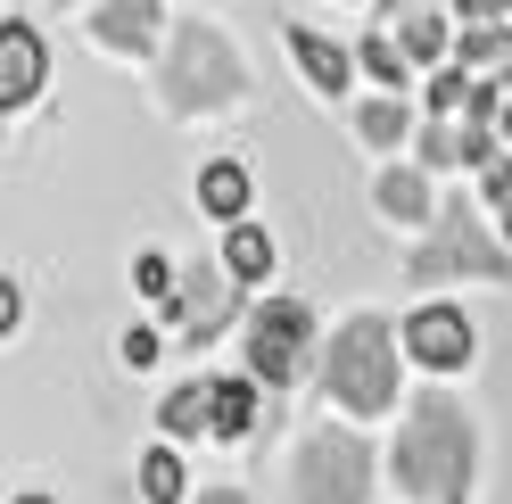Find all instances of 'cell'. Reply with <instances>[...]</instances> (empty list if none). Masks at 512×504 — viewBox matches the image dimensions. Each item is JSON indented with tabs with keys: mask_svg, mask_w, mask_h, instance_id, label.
<instances>
[{
	"mask_svg": "<svg viewBox=\"0 0 512 504\" xmlns=\"http://www.w3.org/2000/svg\"><path fill=\"white\" fill-rule=\"evenodd\" d=\"M397 488L422 504H463L471 488V422L446 397H413V414L397 430Z\"/></svg>",
	"mask_w": 512,
	"mask_h": 504,
	"instance_id": "cell-1",
	"label": "cell"
},
{
	"mask_svg": "<svg viewBox=\"0 0 512 504\" xmlns=\"http://www.w3.org/2000/svg\"><path fill=\"white\" fill-rule=\"evenodd\" d=\"M157 91H166V108L182 116H207V108H232L240 91H248V67H240V50L215 34V25H174V42H166V67H157Z\"/></svg>",
	"mask_w": 512,
	"mask_h": 504,
	"instance_id": "cell-2",
	"label": "cell"
},
{
	"mask_svg": "<svg viewBox=\"0 0 512 504\" xmlns=\"http://www.w3.org/2000/svg\"><path fill=\"white\" fill-rule=\"evenodd\" d=\"M323 389L347 405V414H389L397 405V331L380 323V314H356V323L331 339Z\"/></svg>",
	"mask_w": 512,
	"mask_h": 504,
	"instance_id": "cell-3",
	"label": "cell"
},
{
	"mask_svg": "<svg viewBox=\"0 0 512 504\" xmlns=\"http://www.w3.org/2000/svg\"><path fill=\"white\" fill-rule=\"evenodd\" d=\"M413 281H446V273H479V281H504L512 273V257H504V248L488 240V232H479V215L463 207V199H446L438 207V232L422 240V248H413V265H405Z\"/></svg>",
	"mask_w": 512,
	"mask_h": 504,
	"instance_id": "cell-4",
	"label": "cell"
},
{
	"mask_svg": "<svg viewBox=\"0 0 512 504\" xmlns=\"http://www.w3.org/2000/svg\"><path fill=\"white\" fill-rule=\"evenodd\" d=\"M306 339H314V314L298 298H273V306H256L248 314V372L265 389L281 381H298V364H306Z\"/></svg>",
	"mask_w": 512,
	"mask_h": 504,
	"instance_id": "cell-5",
	"label": "cell"
},
{
	"mask_svg": "<svg viewBox=\"0 0 512 504\" xmlns=\"http://www.w3.org/2000/svg\"><path fill=\"white\" fill-rule=\"evenodd\" d=\"M364 480H372V455L356 438H314L306 447V471H298V504H364Z\"/></svg>",
	"mask_w": 512,
	"mask_h": 504,
	"instance_id": "cell-6",
	"label": "cell"
},
{
	"mask_svg": "<svg viewBox=\"0 0 512 504\" xmlns=\"http://www.w3.org/2000/svg\"><path fill=\"white\" fill-rule=\"evenodd\" d=\"M232 306H240V281L232 273H223V265H190L182 290H174V323L190 339H215L223 323H232Z\"/></svg>",
	"mask_w": 512,
	"mask_h": 504,
	"instance_id": "cell-7",
	"label": "cell"
},
{
	"mask_svg": "<svg viewBox=\"0 0 512 504\" xmlns=\"http://www.w3.org/2000/svg\"><path fill=\"white\" fill-rule=\"evenodd\" d=\"M405 348L422 356L430 372H463V364H471V348H479V331L463 323L455 306H422V314L405 323Z\"/></svg>",
	"mask_w": 512,
	"mask_h": 504,
	"instance_id": "cell-8",
	"label": "cell"
},
{
	"mask_svg": "<svg viewBox=\"0 0 512 504\" xmlns=\"http://www.w3.org/2000/svg\"><path fill=\"white\" fill-rule=\"evenodd\" d=\"M157 25H166V0H100L91 9V34L108 50H124V58H141L157 42Z\"/></svg>",
	"mask_w": 512,
	"mask_h": 504,
	"instance_id": "cell-9",
	"label": "cell"
},
{
	"mask_svg": "<svg viewBox=\"0 0 512 504\" xmlns=\"http://www.w3.org/2000/svg\"><path fill=\"white\" fill-rule=\"evenodd\" d=\"M34 91H42V34L17 17V25H0V100L25 108Z\"/></svg>",
	"mask_w": 512,
	"mask_h": 504,
	"instance_id": "cell-10",
	"label": "cell"
},
{
	"mask_svg": "<svg viewBox=\"0 0 512 504\" xmlns=\"http://www.w3.org/2000/svg\"><path fill=\"white\" fill-rule=\"evenodd\" d=\"M290 58L306 67V83L323 91V100H339V91H347V75H356V50L323 42V34H314V25H290Z\"/></svg>",
	"mask_w": 512,
	"mask_h": 504,
	"instance_id": "cell-11",
	"label": "cell"
},
{
	"mask_svg": "<svg viewBox=\"0 0 512 504\" xmlns=\"http://www.w3.org/2000/svg\"><path fill=\"white\" fill-rule=\"evenodd\" d=\"M372 207L389 215V224H438V207H446V199H430V182L413 174V166H389V174L372 182Z\"/></svg>",
	"mask_w": 512,
	"mask_h": 504,
	"instance_id": "cell-12",
	"label": "cell"
},
{
	"mask_svg": "<svg viewBox=\"0 0 512 504\" xmlns=\"http://www.w3.org/2000/svg\"><path fill=\"white\" fill-rule=\"evenodd\" d=\"M380 17H389L380 34H397L405 58H438L446 50V17L430 9V0H380Z\"/></svg>",
	"mask_w": 512,
	"mask_h": 504,
	"instance_id": "cell-13",
	"label": "cell"
},
{
	"mask_svg": "<svg viewBox=\"0 0 512 504\" xmlns=\"http://www.w3.org/2000/svg\"><path fill=\"white\" fill-rule=\"evenodd\" d=\"M199 207H207V215H223V224H240V207H248V166L215 157V166L199 174Z\"/></svg>",
	"mask_w": 512,
	"mask_h": 504,
	"instance_id": "cell-14",
	"label": "cell"
},
{
	"mask_svg": "<svg viewBox=\"0 0 512 504\" xmlns=\"http://www.w3.org/2000/svg\"><path fill=\"white\" fill-rule=\"evenodd\" d=\"M356 67H364L380 91H389V100H405V67H413V58H405V42H397V34H364Z\"/></svg>",
	"mask_w": 512,
	"mask_h": 504,
	"instance_id": "cell-15",
	"label": "cell"
},
{
	"mask_svg": "<svg viewBox=\"0 0 512 504\" xmlns=\"http://www.w3.org/2000/svg\"><path fill=\"white\" fill-rule=\"evenodd\" d=\"M157 422H166L174 438H190V430H215V381H190V389H174L166 405H157Z\"/></svg>",
	"mask_w": 512,
	"mask_h": 504,
	"instance_id": "cell-16",
	"label": "cell"
},
{
	"mask_svg": "<svg viewBox=\"0 0 512 504\" xmlns=\"http://www.w3.org/2000/svg\"><path fill=\"white\" fill-rule=\"evenodd\" d=\"M463 67L471 75H512V25H463Z\"/></svg>",
	"mask_w": 512,
	"mask_h": 504,
	"instance_id": "cell-17",
	"label": "cell"
},
{
	"mask_svg": "<svg viewBox=\"0 0 512 504\" xmlns=\"http://www.w3.org/2000/svg\"><path fill=\"white\" fill-rule=\"evenodd\" d=\"M223 273H232V281H265L273 273V240L256 224H232V240H223Z\"/></svg>",
	"mask_w": 512,
	"mask_h": 504,
	"instance_id": "cell-18",
	"label": "cell"
},
{
	"mask_svg": "<svg viewBox=\"0 0 512 504\" xmlns=\"http://www.w3.org/2000/svg\"><path fill=\"white\" fill-rule=\"evenodd\" d=\"M215 430L248 438L256 430V381H215Z\"/></svg>",
	"mask_w": 512,
	"mask_h": 504,
	"instance_id": "cell-19",
	"label": "cell"
},
{
	"mask_svg": "<svg viewBox=\"0 0 512 504\" xmlns=\"http://www.w3.org/2000/svg\"><path fill=\"white\" fill-rule=\"evenodd\" d=\"M141 496L149 504H182V455L174 447H149L141 455Z\"/></svg>",
	"mask_w": 512,
	"mask_h": 504,
	"instance_id": "cell-20",
	"label": "cell"
},
{
	"mask_svg": "<svg viewBox=\"0 0 512 504\" xmlns=\"http://www.w3.org/2000/svg\"><path fill=\"white\" fill-rule=\"evenodd\" d=\"M405 124H413V116H405V100H372V108L356 116V133H364L372 149H397V141H405Z\"/></svg>",
	"mask_w": 512,
	"mask_h": 504,
	"instance_id": "cell-21",
	"label": "cell"
},
{
	"mask_svg": "<svg viewBox=\"0 0 512 504\" xmlns=\"http://www.w3.org/2000/svg\"><path fill=\"white\" fill-rule=\"evenodd\" d=\"M471 91H479V75H471V67H446V75L430 83V116L446 124V116H455V108H471Z\"/></svg>",
	"mask_w": 512,
	"mask_h": 504,
	"instance_id": "cell-22",
	"label": "cell"
},
{
	"mask_svg": "<svg viewBox=\"0 0 512 504\" xmlns=\"http://www.w3.org/2000/svg\"><path fill=\"white\" fill-rule=\"evenodd\" d=\"M133 281H141L149 298H174V290H182V273H174L166 257H141V265H133Z\"/></svg>",
	"mask_w": 512,
	"mask_h": 504,
	"instance_id": "cell-23",
	"label": "cell"
},
{
	"mask_svg": "<svg viewBox=\"0 0 512 504\" xmlns=\"http://www.w3.org/2000/svg\"><path fill=\"white\" fill-rule=\"evenodd\" d=\"M455 9H463V25H504L512 0H455Z\"/></svg>",
	"mask_w": 512,
	"mask_h": 504,
	"instance_id": "cell-24",
	"label": "cell"
},
{
	"mask_svg": "<svg viewBox=\"0 0 512 504\" xmlns=\"http://www.w3.org/2000/svg\"><path fill=\"white\" fill-rule=\"evenodd\" d=\"M124 364H133V372L157 364V331H124Z\"/></svg>",
	"mask_w": 512,
	"mask_h": 504,
	"instance_id": "cell-25",
	"label": "cell"
},
{
	"mask_svg": "<svg viewBox=\"0 0 512 504\" xmlns=\"http://www.w3.org/2000/svg\"><path fill=\"white\" fill-rule=\"evenodd\" d=\"M199 504H248V496H232V488H215V496H199Z\"/></svg>",
	"mask_w": 512,
	"mask_h": 504,
	"instance_id": "cell-26",
	"label": "cell"
},
{
	"mask_svg": "<svg viewBox=\"0 0 512 504\" xmlns=\"http://www.w3.org/2000/svg\"><path fill=\"white\" fill-rule=\"evenodd\" d=\"M504 240H512V199H504Z\"/></svg>",
	"mask_w": 512,
	"mask_h": 504,
	"instance_id": "cell-27",
	"label": "cell"
},
{
	"mask_svg": "<svg viewBox=\"0 0 512 504\" xmlns=\"http://www.w3.org/2000/svg\"><path fill=\"white\" fill-rule=\"evenodd\" d=\"M25 504H50V496H25Z\"/></svg>",
	"mask_w": 512,
	"mask_h": 504,
	"instance_id": "cell-28",
	"label": "cell"
},
{
	"mask_svg": "<svg viewBox=\"0 0 512 504\" xmlns=\"http://www.w3.org/2000/svg\"><path fill=\"white\" fill-rule=\"evenodd\" d=\"M504 133H512V108H504Z\"/></svg>",
	"mask_w": 512,
	"mask_h": 504,
	"instance_id": "cell-29",
	"label": "cell"
}]
</instances>
